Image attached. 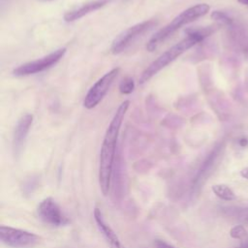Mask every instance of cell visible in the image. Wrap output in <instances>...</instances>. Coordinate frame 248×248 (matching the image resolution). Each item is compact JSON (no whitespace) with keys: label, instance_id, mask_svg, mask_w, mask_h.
<instances>
[{"label":"cell","instance_id":"obj_1","mask_svg":"<svg viewBox=\"0 0 248 248\" xmlns=\"http://www.w3.org/2000/svg\"><path fill=\"white\" fill-rule=\"evenodd\" d=\"M130 101H124L117 108L109 125L107 128L100 152L99 161V185L103 195H108L110 188L111 174L115 158L116 144L121 124L129 108Z\"/></svg>","mask_w":248,"mask_h":248},{"label":"cell","instance_id":"obj_2","mask_svg":"<svg viewBox=\"0 0 248 248\" xmlns=\"http://www.w3.org/2000/svg\"><path fill=\"white\" fill-rule=\"evenodd\" d=\"M216 27H217L216 25H212V26H206L202 28L188 29L186 31L187 37H185L179 43L175 44L170 48L166 50L164 53H162L158 58H156L153 62H151L145 68V70L141 73L139 78L140 84H143L147 82L157 73H159L162 69L167 67L170 63L174 61L176 58H178L186 50L194 46L196 44L203 41L206 37L210 36L216 30Z\"/></svg>","mask_w":248,"mask_h":248},{"label":"cell","instance_id":"obj_3","mask_svg":"<svg viewBox=\"0 0 248 248\" xmlns=\"http://www.w3.org/2000/svg\"><path fill=\"white\" fill-rule=\"evenodd\" d=\"M209 10H210L209 5L205 3L197 4L195 6H192L184 10L182 13L176 16L170 23H168L166 26L161 28L151 37V39L146 44V49L150 52L154 51L163 42H165L168 38H170L173 33H175L183 25L191 23L197 20L198 18L205 16L209 12Z\"/></svg>","mask_w":248,"mask_h":248},{"label":"cell","instance_id":"obj_4","mask_svg":"<svg viewBox=\"0 0 248 248\" xmlns=\"http://www.w3.org/2000/svg\"><path fill=\"white\" fill-rule=\"evenodd\" d=\"M158 21L156 19H149L145 20L140 23H137L123 32H121L119 35H117L114 40L112 41L110 50L113 54H118L126 50L134 42H136L140 37H141L146 32L150 31L152 28H154L157 25Z\"/></svg>","mask_w":248,"mask_h":248},{"label":"cell","instance_id":"obj_5","mask_svg":"<svg viewBox=\"0 0 248 248\" xmlns=\"http://www.w3.org/2000/svg\"><path fill=\"white\" fill-rule=\"evenodd\" d=\"M0 240L12 248H32L41 241V236L28 231L1 225Z\"/></svg>","mask_w":248,"mask_h":248},{"label":"cell","instance_id":"obj_6","mask_svg":"<svg viewBox=\"0 0 248 248\" xmlns=\"http://www.w3.org/2000/svg\"><path fill=\"white\" fill-rule=\"evenodd\" d=\"M120 72L119 68H113L109 72L106 73L102 78H100L88 90L85 98L83 100V106L91 109L95 108L107 95L113 81L117 78Z\"/></svg>","mask_w":248,"mask_h":248},{"label":"cell","instance_id":"obj_7","mask_svg":"<svg viewBox=\"0 0 248 248\" xmlns=\"http://www.w3.org/2000/svg\"><path fill=\"white\" fill-rule=\"evenodd\" d=\"M66 50V47H61L44 57H41L40 59L24 63L16 68L13 71V74L16 77H24L41 73L55 65L64 56Z\"/></svg>","mask_w":248,"mask_h":248},{"label":"cell","instance_id":"obj_8","mask_svg":"<svg viewBox=\"0 0 248 248\" xmlns=\"http://www.w3.org/2000/svg\"><path fill=\"white\" fill-rule=\"evenodd\" d=\"M39 218L53 227H62L70 223V219L63 213L58 203L50 197L44 199L37 207Z\"/></svg>","mask_w":248,"mask_h":248},{"label":"cell","instance_id":"obj_9","mask_svg":"<svg viewBox=\"0 0 248 248\" xmlns=\"http://www.w3.org/2000/svg\"><path fill=\"white\" fill-rule=\"evenodd\" d=\"M33 122V115L32 114H25L19 118L17 121L13 137V152L15 157H18L23 149L25 144L27 135L29 133L30 127Z\"/></svg>","mask_w":248,"mask_h":248},{"label":"cell","instance_id":"obj_10","mask_svg":"<svg viewBox=\"0 0 248 248\" xmlns=\"http://www.w3.org/2000/svg\"><path fill=\"white\" fill-rule=\"evenodd\" d=\"M94 219H95V222L97 224L99 231L103 234V236L106 239L109 248H124V246L121 244L118 236L116 235L115 232L105 221L102 211L99 208H95V210H94Z\"/></svg>","mask_w":248,"mask_h":248},{"label":"cell","instance_id":"obj_11","mask_svg":"<svg viewBox=\"0 0 248 248\" xmlns=\"http://www.w3.org/2000/svg\"><path fill=\"white\" fill-rule=\"evenodd\" d=\"M108 1L109 0H95V1L85 3V4L76 8L74 10H71V11L67 12L64 15V19L67 22H72V21H75L77 19H79L80 17L84 16L85 15H88V14L102 8Z\"/></svg>","mask_w":248,"mask_h":248},{"label":"cell","instance_id":"obj_12","mask_svg":"<svg viewBox=\"0 0 248 248\" xmlns=\"http://www.w3.org/2000/svg\"><path fill=\"white\" fill-rule=\"evenodd\" d=\"M213 193L224 201H232L235 199V195L233 191L225 184H215L212 186Z\"/></svg>","mask_w":248,"mask_h":248},{"label":"cell","instance_id":"obj_13","mask_svg":"<svg viewBox=\"0 0 248 248\" xmlns=\"http://www.w3.org/2000/svg\"><path fill=\"white\" fill-rule=\"evenodd\" d=\"M230 234L232 238L239 239L240 242L248 237V232H246L245 228L241 225H236V226L232 227L230 231Z\"/></svg>","mask_w":248,"mask_h":248},{"label":"cell","instance_id":"obj_14","mask_svg":"<svg viewBox=\"0 0 248 248\" xmlns=\"http://www.w3.org/2000/svg\"><path fill=\"white\" fill-rule=\"evenodd\" d=\"M211 18L226 25H231L232 23V19L225 12H221V11L212 12Z\"/></svg>","mask_w":248,"mask_h":248},{"label":"cell","instance_id":"obj_15","mask_svg":"<svg viewBox=\"0 0 248 248\" xmlns=\"http://www.w3.org/2000/svg\"><path fill=\"white\" fill-rule=\"evenodd\" d=\"M135 89V82L133 78H127L123 81H121L119 85V90L122 94H130L134 91Z\"/></svg>","mask_w":248,"mask_h":248},{"label":"cell","instance_id":"obj_16","mask_svg":"<svg viewBox=\"0 0 248 248\" xmlns=\"http://www.w3.org/2000/svg\"><path fill=\"white\" fill-rule=\"evenodd\" d=\"M154 246H155V248H175L174 246H172L161 239H156L154 241Z\"/></svg>","mask_w":248,"mask_h":248},{"label":"cell","instance_id":"obj_17","mask_svg":"<svg viewBox=\"0 0 248 248\" xmlns=\"http://www.w3.org/2000/svg\"><path fill=\"white\" fill-rule=\"evenodd\" d=\"M239 145L242 146V147H245L248 145V139L246 137H242L239 139V141H238Z\"/></svg>","mask_w":248,"mask_h":248},{"label":"cell","instance_id":"obj_18","mask_svg":"<svg viewBox=\"0 0 248 248\" xmlns=\"http://www.w3.org/2000/svg\"><path fill=\"white\" fill-rule=\"evenodd\" d=\"M240 175L246 179H248V167L246 168H243L241 170H240Z\"/></svg>","mask_w":248,"mask_h":248},{"label":"cell","instance_id":"obj_19","mask_svg":"<svg viewBox=\"0 0 248 248\" xmlns=\"http://www.w3.org/2000/svg\"><path fill=\"white\" fill-rule=\"evenodd\" d=\"M240 248H248V237L240 242Z\"/></svg>","mask_w":248,"mask_h":248},{"label":"cell","instance_id":"obj_20","mask_svg":"<svg viewBox=\"0 0 248 248\" xmlns=\"http://www.w3.org/2000/svg\"><path fill=\"white\" fill-rule=\"evenodd\" d=\"M237 1H238V3H240V4H242V5L248 6V0H237Z\"/></svg>","mask_w":248,"mask_h":248}]
</instances>
